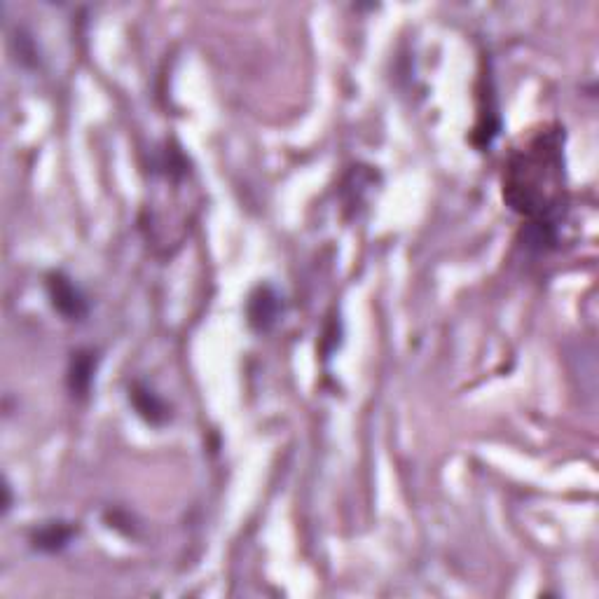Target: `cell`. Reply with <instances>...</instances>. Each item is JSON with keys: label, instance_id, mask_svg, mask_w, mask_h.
I'll return each mask as SVG.
<instances>
[{"label": "cell", "instance_id": "obj_1", "mask_svg": "<svg viewBox=\"0 0 599 599\" xmlns=\"http://www.w3.org/2000/svg\"><path fill=\"white\" fill-rule=\"evenodd\" d=\"M504 202L527 218L525 246L550 251L560 239L567 213L564 129L543 127L508 157L504 167Z\"/></svg>", "mask_w": 599, "mask_h": 599}, {"label": "cell", "instance_id": "obj_5", "mask_svg": "<svg viewBox=\"0 0 599 599\" xmlns=\"http://www.w3.org/2000/svg\"><path fill=\"white\" fill-rule=\"evenodd\" d=\"M75 536H78V527L73 522L52 520L31 534V546L40 550V553H61Z\"/></svg>", "mask_w": 599, "mask_h": 599}, {"label": "cell", "instance_id": "obj_6", "mask_svg": "<svg viewBox=\"0 0 599 599\" xmlns=\"http://www.w3.org/2000/svg\"><path fill=\"white\" fill-rule=\"evenodd\" d=\"M94 373H96V354L92 349H78L71 354V363H68V389H71L73 396L85 398L92 389L94 382Z\"/></svg>", "mask_w": 599, "mask_h": 599}, {"label": "cell", "instance_id": "obj_3", "mask_svg": "<svg viewBox=\"0 0 599 599\" xmlns=\"http://www.w3.org/2000/svg\"><path fill=\"white\" fill-rule=\"evenodd\" d=\"M281 312H284V300H281V295L272 286H258L249 295L246 316H249L251 328L258 330V333H267V330L274 328Z\"/></svg>", "mask_w": 599, "mask_h": 599}, {"label": "cell", "instance_id": "obj_4", "mask_svg": "<svg viewBox=\"0 0 599 599\" xmlns=\"http://www.w3.org/2000/svg\"><path fill=\"white\" fill-rule=\"evenodd\" d=\"M129 401H132L136 415L141 419H146L148 424L153 426H162L171 419V408L169 403L164 401L160 394H155L148 384H134L132 391H129Z\"/></svg>", "mask_w": 599, "mask_h": 599}, {"label": "cell", "instance_id": "obj_2", "mask_svg": "<svg viewBox=\"0 0 599 599\" xmlns=\"http://www.w3.org/2000/svg\"><path fill=\"white\" fill-rule=\"evenodd\" d=\"M45 288L54 312H59L66 321H82L89 314L87 295L68 274L50 272L45 279Z\"/></svg>", "mask_w": 599, "mask_h": 599}]
</instances>
